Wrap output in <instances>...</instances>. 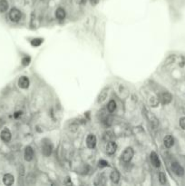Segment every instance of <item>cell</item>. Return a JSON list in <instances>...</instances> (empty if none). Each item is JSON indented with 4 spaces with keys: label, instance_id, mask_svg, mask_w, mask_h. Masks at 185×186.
<instances>
[{
    "label": "cell",
    "instance_id": "e0dca14e",
    "mask_svg": "<svg viewBox=\"0 0 185 186\" xmlns=\"http://www.w3.org/2000/svg\"><path fill=\"white\" fill-rule=\"evenodd\" d=\"M8 9V2L6 0H0V12L5 13Z\"/></svg>",
    "mask_w": 185,
    "mask_h": 186
},
{
    "label": "cell",
    "instance_id": "9c48e42d",
    "mask_svg": "<svg viewBox=\"0 0 185 186\" xmlns=\"http://www.w3.org/2000/svg\"><path fill=\"white\" fill-rule=\"evenodd\" d=\"M30 85V81L26 76H21L18 80V86L20 88H23V89H26L29 87Z\"/></svg>",
    "mask_w": 185,
    "mask_h": 186
},
{
    "label": "cell",
    "instance_id": "ffe728a7",
    "mask_svg": "<svg viewBox=\"0 0 185 186\" xmlns=\"http://www.w3.org/2000/svg\"><path fill=\"white\" fill-rule=\"evenodd\" d=\"M159 181L161 184H165L166 183V175L163 172H160L159 173Z\"/></svg>",
    "mask_w": 185,
    "mask_h": 186
},
{
    "label": "cell",
    "instance_id": "7402d4cb",
    "mask_svg": "<svg viewBox=\"0 0 185 186\" xmlns=\"http://www.w3.org/2000/svg\"><path fill=\"white\" fill-rule=\"evenodd\" d=\"M159 104V100L156 98V97H151V100H150V105L152 106V107H156Z\"/></svg>",
    "mask_w": 185,
    "mask_h": 186
},
{
    "label": "cell",
    "instance_id": "603a6c76",
    "mask_svg": "<svg viewBox=\"0 0 185 186\" xmlns=\"http://www.w3.org/2000/svg\"><path fill=\"white\" fill-rule=\"evenodd\" d=\"M107 166H109L108 162H106L104 160H100L99 161V167L103 168V167H107Z\"/></svg>",
    "mask_w": 185,
    "mask_h": 186
},
{
    "label": "cell",
    "instance_id": "6da1fadb",
    "mask_svg": "<svg viewBox=\"0 0 185 186\" xmlns=\"http://www.w3.org/2000/svg\"><path fill=\"white\" fill-rule=\"evenodd\" d=\"M134 149L132 147H127L124 151V153L122 154V160H123V162H131V160H132L133 157H134Z\"/></svg>",
    "mask_w": 185,
    "mask_h": 186
},
{
    "label": "cell",
    "instance_id": "30bf717a",
    "mask_svg": "<svg viewBox=\"0 0 185 186\" xmlns=\"http://www.w3.org/2000/svg\"><path fill=\"white\" fill-rule=\"evenodd\" d=\"M24 156H25V160L27 162H30L33 160V157H34V151H33L32 147H30V146L26 147Z\"/></svg>",
    "mask_w": 185,
    "mask_h": 186
},
{
    "label": "cell",
    "instance_id": "277c9868",
    "mask_svg": "<svg viewBox=\"0 0 185 186\" xmlns=\"http://www.w3.org/2000/svg\"><path fill=\"white\" fill-rule=\"evenodd\" d=\"M171 170L178 176H182L184 174V169L181 166L178 162H172L171 163Z\"/></svg>",
    "mask_w": 185,
    "mask_h": 186
},
{
    "label": "cell",
    "instance_id": "484cf974",
    "mask_svg": "<svg viewBox=\"0 0 185 186\" xmlns=\"http://www.w3.org/2000/svg\"><path fill=\"white\" fill-rule=\"evenodd\" d=\"M76 1H77V3H79V4H84L86 2V0H76Z\"/></svg>",
    "mask_w": 185,
    "mask_h": 186
},
{
    "label": "cell",
    "instance_id": "4316f807",
    "mask_svg": "<svg viewBox=\"0 0 185 186\" xmlns=\"http://www.w3.org/2000/svg\"><path fill=\"white\" fill-rule=\"evenodd\" d=\"M19 115H21V113H19V112H17V113H15V117H16V118H17Z\"/></svg>",
    "mask_w": 185,
    "mask_h": 186
},
{
    "label": "cell",
    "instance_id": "7a4b0ae2",
    "mask_svg": "<svg viewBox=\"0 0 185 186\" xmlns=\"http://www.w3.org/2000/svg\"><path fill=\"white\" fill-rule=\"evenodd\" d=\"M22 17V14L20 10L17 8H12L9 12V18L12 22H18Z\"/></svg>",
    "mask_w": 185,
    "mask_h": 186
},
{
    "label": "cell",
    "instance_id": "2e32d148",
    "mask_svg": "<svg viewBox=\"0 0 185 186\" xmlns=\"http://www.w3.org/2000/svg\"><path fill=\"white\" fill-rule=\"evenodd\" d=\"M110 178H111V180H112L113 182L118 183L119 181H120V173H119V172L117 170H114L112 172L111 175H110Z\"/></svg>",
    "mask_w": 185,
    "mask_h": 186
},
{
    "label": "cell",
    "instance_id": "9a60e30c",
    "mask_svg": "<svg viewBox=\"0 0 185 186\" xmlns=\"http://www.w3.org/2000/svg\"><path fill=\"white\" fill-rule=\"evenodd\" d=\"M56 17L59 20H63L65 17V10L62 7H58L56 11Z\"/></svg>",
    "mask_w": 185,
    "mask_h": 186
},
{
    "label": "cell",
    "instance_id": "3957f363",
    "mask_svg": "<svg viewBox=\"0 0 185 186\" xmlns=\"http://www.w3.org/2000/svg\"><path fill=\"white\" fill-rule=\"evenodd\" d=\"M42 152H43V154H44L45 156H50V155H51V154H52V152H53V145L51 144L50 142L44 143H43Z\"/></svg>",
    "mask_w": 185,
    "mask_h": 186
},
{
    "label": "cell",
    "instance_id": "ac0fdd59",
    "mask_svg": "<svg viewBox=\"0 0 185 186\" xmlns=\"http://www.w3.org/2000/svg\"><path fill=\"white\" fill-rule=\"evenodd\" d=\"M116 109V103L114 100H111L107 105V110L109 113H114Z\"/></svg>",
    "mask_w": 185,
    "mask_h": 186
},
{
    "label": "cell",
    "instance_id": "5b68a950",
    "mask_svg": "<svg viewBox=\"0 0 185 186\" xmlns=\"http://www.w3.org/2000/svg\"><path fill=\"white\" fill-rule=\"evenodd\" d=\"M150 159H151V164L154 165V167L159 168V167L161 166V161H160V159H159L158 154H157L155 152H151V153Z\"/></svg>",
    "mask_w": 185,
    "mask_h": 186
},
{
    "label": "cell",
    "instance_id": "44dd1931",
    "mask_svg": "<svg viewBox=\"0 0 185 186\" xmlns=\"http://www.w3.org/2000/svg\"><path fill=\"white\" fill-rule=\"evenodd\" d=\"M43 42V40L42 39H39V38H36V39H33L31 41V44L32 46H39Z\"/></svg>",
    "mask_w": 185,
    "mask_h": 186
},
{
    "label": "cell",
    "instance_id": "83f0119b",
    "mask_svg": "<svg viewBox=\"0 0 185 186\" xmlns=\"http://www.w3.org/2000/svg\"><path fill=\"white\" fill-rule=\"evenodd\" d=\"M182 112H183V113L185 115V105H183V106H182Z\"/></svg>",
    "mask_w": 185,
    "mask_h": 186
},
{
    "label": "cell",
    "instance_id": "cb8c5ba5",
    "mask_svg": "<svg viewBox=\"0 0 185 186\" xmlns=\"http://www.w3.org/2000/svg\"><path fill=\"white\" fill-rule=\"evenodd\" d=\"M30 57L29 56H26V57H24L23 58V60H22V63H23V65L24 66H27V65H29V63H30Z\"/></svg>",
    "mask_w": 185,
    "mask_h": 186
},
{
    "label": "cell",
    "instance_id": "4fadbf2b",
    "mask_svg": "<svg viewBox=\"0 0 185 186\" xmlns=\"http://www.w3.org/2000/svg\"><path fill=\"white\" fill-rule=\"evenodd\" d=\"M163 144L166 148H171L174 144V139L171 135H167L163 139Z\"/></svg>",
    "mask_w": 185,
    "mask_h": 186
},
{
    "label": "cell",
    "instance_id": "d4e9b609",
    "mask_svg": "<svg viewBox=\"0 0 185 186\" xmlns=\"http://www.w3.org/2000/svg\"><path fill=\"white\" fill-rule=\"evenodd\" d=\"M180 126H181L183 130H185V117H181V118L180 119Z\"/></svg>",
    "mask_w": 185,
    "mask_h": 186
},
{
    "label": "cell",
    "instance_id": "52a82bcc",
    "mask_svg": "<svg viewBox=\"0 0 185 186\" xmlns=\"http://www.w3.org/2000/svg\"><path fill=\"white\" fill-rule=\"evenodd\" d=\"M0 137H1L2 141H4L5 143H8L10 142L11 138H12V134H11V132L7 128H5L4 130H2L1 133H0Z\"/></svg>",
    "mask_w": 185,
    "mask_h": 186
},
{
    "label": "cell",
    "instance_id": "5bb4252c",
    "mask_svg": "<svg viewBox=\"0 0 185 186\" xmlns=\"http://www.w3.org/2000/svg\"><path fill=\"white\" fill-rule=\"evenodd\" d=\"M114 137V134L112 131H106L103 134V138L105 142H110V141H113Z\"/></svg>",
    "mask_w": 185,
    "mask_h": 186
},
{
    "label": "cell",
    "instance_id": "7c38bea8",
    "mask_svg": "<svg viewBox=\"0 0 185 186\" xmlns=\"http://www.w3.org/2000/svg\"><path fill=\"white\" fill-rule=\"evenodd\" d=\"M15 182V178L12 174H10V173H6L4 175V177H3V182L7 185V186H10V185H12Z\"/></svg>",
    "mask_w": 185,
    "mask_h": 186
},
{
    "label": "cell",
    "instance_id": "ba28073f",
    "mask_svg": "<svg viewBox=\"0 0 185 186\" xmlns=\"http://www.w3.org/2000/svg\"><path fill=\"white\" fill-rule=\"evenodd\" d=\"M117 150V144L116 143H114V141H110L108 142L107 145H106V153L108 154H110V155H112V154H114Z\"/></svg>",
    "mask_w": 185,
    "mask_h": 186
},
{
    "label": "cell",
    "instance_id": "8992f818",
    "mask_svg": "<svg viewBox=\"0 0 185 186\" xmlns=\"http://www.w3.org/2000/svg\"><path fill=\"white\" fill-rule=\"evenodd\" d=\"M96 143H97V140H96V137L95 135H94V134H89L88 136H87L86 138V145L88 148L90 149H94L96 145Z\"/></svg>",
    "mask_w": 185,
    "mask_h": 186
},
{
    "label": "cell",
    "instance_id": "d6986e66",
    "mask_svg": "<svg viewBox=\"0 0 185 186\" xmlns=\"http://www.w3.org/2000/svg\"><path fill=\"white\" fill-rule=\"evenodd\" d=\"M107 95H108V93L106 90H104L101 94L99 95V96H98V103H103L105 101V99L107 98Z\"/></svg>",
    "mask_w": 185,
    "mask_h": 186
},
{
    "label": "cell",
    "instance_id": "8fae6325",
    "mask_svg": "<svg viewBox=\"0 0 185 186\" xmlns=\"http://www.w3.org/2000/svg\"><path fill=\"white\" fill-rule=\"evenodd\" d=\"M161 103L163 105H168L172 100V95L170 94V93L165 92L161 95Z\"/></svg>",
    "mask_w": 185,
    "mask_h": 186
}]
</instances>
